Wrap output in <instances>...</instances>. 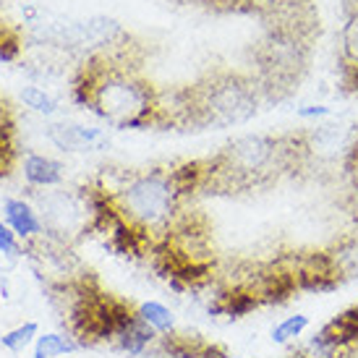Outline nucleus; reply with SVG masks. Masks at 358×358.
I'll return each mask as SVG.
<instances>
[{"label":"nucleus","mask_w":358,"mask_h":358,"mask_svg":"<svg viewBox=\"0 0 358 358\" xmlns=\"http://www.w3.org/2000/svg\"><path fill=\"white\" fill-rule=\"evenodd\" d=\"M308 162L303 134H246L201 162V186L215 191H249L275 183Z\"/></svg>","instance_id":"f257e3e1"},{"label":"nucleus","mask_w":358,"mask_h":358,"mask_svg":"<svg viewBox=\"0 0 358 358\" xmlns=\"http://www.w3.org/2000/svg\"><path fill=\"white\" fill-rule=\"evenodd\" d=\"M79 94L100 118L118 129H144L159 118V100L150 81L115 66L87 71Z\"/></svg>","instance_id":"f03ea898"},{"label":"nucleus","mask_w":358,"mask_h":358,"mask_svg":"<svg viewBox=\"0 0 358 358\" xmlns=\"http://www.w3.org/2000/svg\"><path fill=\"white\" fill-rule=\"evenodd\" d=\"M110 199L123 222L141 238V243L150 238H159L162 243L178 225L183 191L173 178V170H152L134 176Z\"/></svg>","instance_id":"7ed1b4c3"},{"label":"nucleus","mask_w":358,"mask_h":358,"mask_svg":"<svg viewBox=\"0 0 358 358\" xmlns=\"http://www.w3.org/2000/svg\"><path fill=\"white\" fill-rule=\"evenodd\" d=\"M262 87L241 73H217L178 94L176 115L204 129H228L257 115Z\"/></svg>","instance_id":"20e7f679"},{"label":"nucleus","mask_w":358,"mask_h":358,"mask_svg":"<svg viewBox=\"0 0 358 358\" xmlns=\"http://www.w3.org/2000/svg\"><path fill=\"white\" fill-rule=\"evenodd\" d=\"M308 63V45L303 40V31L290 27H275L269 40L262 48V76L264 90L269 87H290L301 79Z\"/></svg>","instance_id":"39448f33"},{"label":"nucleus","mask_w":358,"mask_h":358,"mask_svg":"<svg viewBox=\"0 0 358 358\" xmlns=\"http://www.w3.org/2000/svg\"><path fill=\"white\" fill-rule=\"evenodd\" d=\"M48 136L58 150L66 152H92L102 150L108 144L105 131L92 129V126H79V123H55V126H50Z\"/></svg>","instance_id":"423d86ee"},{"label":"nucleus","mask_w":358,"mask_h":358,"mask_svg":"<svg viewBox=\"0 0 358 358\" xmlns=\"http://www.w3.org/2000/svg\"><path fill=\"white\" fill-rule=\"evenodd\" d=\"M3 215H6V225H8L21 241H31L42 233V220L40 215L31 209L24 199H6L3 201Z\"/></svg>","instance_id":"0eeeda50"},{"label":"nucleus","mask_w":358,"mask_h":358,"mask_svg":"<svg viewBox=\"0 0 358 358\" xmlns=\"http://www.w3.org/2000/svg\"><path fill=\"white\" fill-rule=\"evenodd\" d=\"M24 178L29 186L52 189V186L63 183V165L58 159L45 157V155H27L24 157Z\"/></svg>","instance_id":"6e6552de"},{"label":"nucleus","mask_w":358,"mask_h":358,"mask_svg":"<svg viewBox=\"0 0 358 358\" xmlns=\"http://www.w3.org/2000/svg\"><path fill=\"white\" fill-rule=\"evenodd\" d=\"M84 350L81 343L71 332H42L31 345V358H60Z\"/></svg>","instance_id":"1a4fd4ad"},{"label":"nucleus","mask_w":358,"mask_h":358,"mask_svg":"<svg viewBox=\"0 0 358 358\" xmlns=\"http://www.w3.org/2000/svg\"><path fill=\"white\" fill-rule=\"evenodd\" d=\"M136 314L157 332L159 338L176 332V314L165 303H159V301H141L139 306H136Z\"/></svg>","instance_id":"9d476101"},{"label":"nucleus","mask_w":358,"mask_h":358,"mask_svg":"<svg viewBox=\"0 0 358 358\" xmlns=\"http://www.w3.org/2000/svg\"><path fill=\"white\" fill-rule=\"evenodd\" d=\"M311 327V319L306 314H290V317L280 319L278 324L269 332V340L275 345H288V343H296L299 338H303V332Z\"/></svg>","instance_id":"9b49d317"},{"label":"nucleus","mask_w":358,"mask_h":358,"mask_svg":"<svg viewBox=\"0 0 358 358\" xmlns=\"http://www.w3.org/2000/svg\"><path fill=\"white\" fill-rule=\"evenodd\" d=\"M37 338H40V324H37L34 319H29V322H24L19 327L8 329V332L0 338V345L8 350V353H13V356H19V353H24L29 345H34Z\"/></svg>","instance_id":"f8f14e48"},{"label":"nucleus","mask_w":358,"mask_h":358,"mask_svg":"<svg viewBox=\"0 0 358 358\" xmlns=\"http://www.w3.org/2000/svg\"><path fill=\"white\" fill-rule=\"evenodd\" d=\"M343 66L348 76L358 73V10L348 19L343 29Z\"/></svg>","instance_id":"ddd939ff"},{"label":"nucleus","mask_w":358,"mask_h":358,"mask_svg":"<svg viewBox=\"0 0 358 358\" xmlns=\"http://www.w3.org/2000/svg\"><path fill=\"white\" fill-rule=\"evenodd\" d=\"M343 170H345V183H348L350 209H353V215L358 220V136L353 141L350 152L345 155V159H343Z\"/></svg>","instance_id":"4468645a"},{"label":"nucleus","mask_w":358,"mask_h":358,"mask_svg":"<svg viewBox=\"0 0 358 358\" xmlns=\"http://www.w3.org/2000/svg\"><path fill=\"white\" fill-rule=\"evenodd\" d=\"M21 102L29 110H34V113H40V115H55L58 113V102L52 100L45 90H40V87H24Z\"/></svg>","instance_id":"2eb2a0df"},{"label":"nucleus","mask_w":358,"mask_h":358,"mask_svg":"<svg viewBox=\"0 0 358 358\" xmlns=\"http://www.w3.org/2000/svg\"><path fill=\"white\" fill-rule=\"evenodd\" d=\"M21 243H19V236L8 228V225H3L0 222V254H8V257H16L21 254Z\"/></svg>","instance_id":"dca6fc26"},{"label":"nucleus","mask_w":358,"mask_h":358,"mask_svg":"<svg viewBox=\"0 0 358 358\" xmlns=\"http://www.w3.org/2000/svg\"><path fill=\"white\" fill-rule=\"evenodd\" d=\"M332 115V110L327 105H306V108H299V118L303 120H319V118H327Z\"/></svg>","instance_id":"f3484780"},{"label":"nucleus","mask_w":358,"mask_h":358,"mask_svg":"<svg viewBox=\"0 0 358 358\" xmlns=\"http://www.w3.org/2000/svg\"><path fill=\"white\" fill-rule=\"evenodd\" d=\"M348 79H350V84H353V90L358 92V73H356V76H348Z\"/></svg>","instance_id":"a211bd4d"},{"label":"nucleus","mask_w":358,"mask_h":358,"mask_svg":"<svg viewBox=\"0 0 358 358\" xmlns=\"http://www.w3.org/2000/svg\"><path fill=\"white\" fill-rule=\"evenodd\" d=\"M3 113H6V108H3V100H0V123H3Z\"/></svg>","instance_id":"6ab92c4d"}]
</instances>
